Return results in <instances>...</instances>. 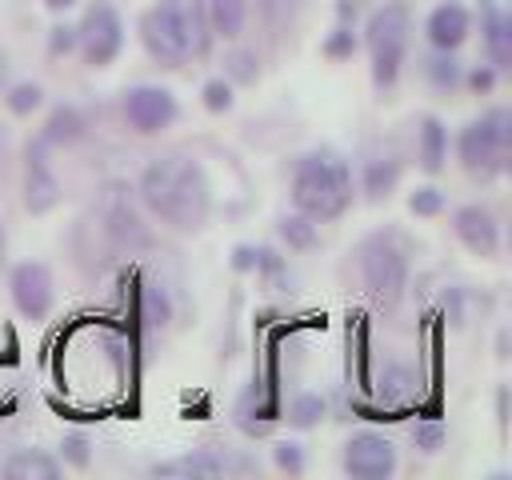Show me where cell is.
Masks as SVG:
<instances>
[{
  "label": "cell",
  "mask_w": 512,
  "mask_h": 480,
  "mask_svg": "<svg viewBox=\"0 0 512 480\" xmlns=\"http://www.w3.org/2000/svg\"><path fill=\"white\" fill-rule=\"evenodd\" d=\"M156 8L180 32L188 56H208V48H212V24H208L204 0H156Z\"/></svg>",
  "instance_id": "obj_13"
},
{
  "label": "cell",
  "mask_w": 512,
  "mask_h": 480,
  "mask_svg": "<svg viewBox=\"0 0 512 480\" xmlns=\"http://www.w3.org/2000/svg\"><path fill=\"white\" fill-rule=\"evenodd\" d=\"M496 76H500V72H496L492 64H476L472 72H464L460 84H468V92H476V96H488V92L496 88Z\"/></svg>",
  "instance_id": "obj_35"
},
{
  "label": "cell",
  "mask_w": 512,
  "mask_h": 480,
  "mask_svg": "<svg viewBox=\"0 0 512 480\" xmlns=\"http://www.w3.org/2000/svg\"><path fill=\"white\" fill-rule=\"evenodd\" d=\"M140 44H144V52L160 64V68H184L192 56H188V48H184V40H180V32L168 24V16L152 4L144 16H140Z\"/></svg>",
  "instance_id": "obj_11"
},
{
  "label": "cell",
  "mask_w": 512,
  "mask_h": 480,
  "mask_svg": "<svg viewBox=\"0 0 512 480\" xmlns=\"http://www.w3.org/2000/svg\"><path fill=\"white\" fill-rule=\"evenodd\" d=\"M8 288H12V304H16V312H20L24 320H44V316L52 312L56 292H52V272H48V264H40V260H20V264L12 268V276H8Z\"/></svg>",
  "instance_id": "obj_9"
},
{
  "label": "cell",
  "mask_w": 512,
  "mask_h": 480,
  "mask_svg": "<svg viewBox=\"0 0 512 480\" xmlns=\"http://www.w3.org/2000/svg\"><path fill=\"white\" fill-rule=\"evenodd\" d=\"M176 96L160 84H136L124 92V120L140 132V136H156L176 120Z\"/></svg>",
  "instance_id": "obj_8"
},
{
  "label": "cell",
  "mask_w": 512,
  "mask_h": 480,
  "mask_svg": "<svg viewBox=\"0 0 512 480\" xmlns=\"http://www.w3.org/2000/svg\"><path fill=\"white\" fill-rule=\"evenodd\" d=\"M272 460H276L280 472L300 476V472H304V444H296V440H276V444H272Z\"/></svg>",
  "instance_id": "obj_33"
},
{
  "label": "cell",
  "mask_w": 512,
  "mask_h": 480,
  "mask_svg": "<svg viewBox=\"0 0 512 480\" xmlns=\"http://www.w3.org/2000/svg\"><path fill=\"white\" fill-rule=\"evenodd\" d=\"M452 232H456V240H460L472 256L492 260V256L500 252V224H496L492 208H484V204H460V208L452 212Z\"/></svg>",
  "instance_id": "obj_10"
},
{
  "label": "cell",
  "mask_w": 512,
  "mask_h": 480,
  "mask_svg": "<svg viewBox=\"0 0 512 480\" xmlns=\"http://www.w3.org/2000/svg\"><path fill=\"white\" fill-rule=\"evenodd\" d=\"M508 152H512V112L504 104L468 120L456 136L460 168L480 184H492L496 176L508 172Z\"/></svg>",
  "instance_id": "obj_3"
},
{
  "label": "cell",
  "mask_w": 512,
  "mask_h": 480,
  "mask_svg": "<svg viewBox=\"0 0 512 480\" xmlns=\"http://www.w3.org/2000/svg\"><path fill=\"white\" fill-rule=\"evenodd\" d=\"M480 32H484V52L496 72L512 68V20L496 0H480Z\"/></svg>",
  "instance_id": "obj_15"
},
{
  "label": "cell",
  "mask_w": 512,
  "mask_h": 480,
  "mask_svg": "<svg viewBox=\"0 0 512 480\" xmlns=\"http://www.w3.org/2000/svg\"><path fill=\"white\" fill-rule=\"evenodd\" d=\"M80 136H84V116H80L72 104L52 108V116H48V124H44V132H40V140H44L48 148H56V144H76Z\"/></svg>",
  "instance_id": "obj_20"
},
{
  "label": "cell",
  "mask_w": 512,
  "mask_h": 480,
  "mask_svg": "<svg viewBox=\"0 0 512 480\" xmlns=\"http://www.w3.org/2000/svg\"><path fill=\"white\" fill-rule=\"evenodd\" d=\"M76 52V24H52L48 28V56H68Z\"/></svg>",
  "instance_id": "obj_34"
},
{
  "label": "cell",
  "mask_w": 512,
  "mask_h": 480,
  "mask_svg": "<svg viewBox=\"0 0 512 480\" xmlns=\"http://www.w3.org/2000/svg\"><path fill=\"white\" fill-rule=\"evenodd\" d=\"M256 272L264 276V280H280L284 276V260H280V252L276 248H256Z\"/></svg>",
  "instance_id": "obj_37"
},
{
  "label": "cell",
  "mask_w": 512,
  "mask_h": 480,
  "mask_svg": "<svg viewBox=\"0 0 512 480\" xmlns=\"http://www.w3.org/2000/svg\"><path fill=\"white\" fill-rule=\"evenodd\" d=\"M328 412V404H324V396L320 392H300L292 404H288V424L292 428H312V424H320V416Z\"/></svg>",
  "instance_id": "obj_26"
},
{
  "label": "cell",
  "mask_w": 512,
  "mask_h": 480,
  "mask_svg": "<svg viewBox=\"0 0 512 480\" xmlns=\"http://www.w3.org/2000/svg\"><path fill=\"white\" fill-rule=\"evenodd\" d=\"M408 212H412V216H440V212H444V192L432 188V184L408 192Z\"/></svg>",
  "instance_id": "obj_32"
},
{
  "label": "cell",
  "mask_w": 512,
  "mask_h": 480,
  "mask_svg": "<svg viewBox=\"0 0 512 480\" xmlns=\"http://www.w3.org/2000/svg\"><path fill=\"white\" fill-rule=\"evenodd\" d=\"M144 320L148 324H164L168 320V296L160 292V288H144Z\"/></svg>",
  "instance_id": "obj_36"
},
{
  "label": "cell",
  "mask_w": 512,
  "mask_h": 480,
  "mask_svg": "<svg viewBox=\"0 0 512 480\" xmlns=\"http://www.w3.org/2000/svg\"><path fill=\"white\" fill-rule=\"evenodd\" d=\"M200 100H204V108H208V112H228V108L236 104L232 84H228L224 76H212V80L200 88Z\"/></svg>",
  "instance_id": "obj_31"
},
{
  "label": "cell",
  "mask_w": 512,
  "mask_h": 480,
  "mask_svg": "<svg viewBox=\"0 0 512 480\" xmlns=\"http://www.w3.org/2000/svg\"><path fill=\"white\" fill-rule=\"evenodd\" d=\"M424 32H428V44H432V48L456 52V48L468 40V32H472V12H468L464 4H436V8L428 12Z\"/></svg>",
  "instance_id": "obj_16"
},
{
  "label": "cell",
  "mask_w": 512,
  "mask_h": 480,
  "mask_svg": "<svg viewBox=\"0 0 512 480\" xmlns=\"http://www.w3.org/2000/svg\"><path fill=\"white\" fill-rule=\"evenodd\" d=\"M424 76H428V84H432V88H440V92H452V88H460V80H464V68H460V60H456L452 52H440V48H432V56L424 60Z\"/></svg>",
  "instance_id": "obj_24"
},
{
  "label": "cell",
  "mask_w": 512,
  "mask_h": 480,
  "mask_svg": "<svg viewBox=\"0 0 512 480\" xmlns=\"http://www.w3.org/2000/svg\"><path fill=\"white\" fill-rule=\"evenodd\" d=\"M4 476H12V480H56L60 476V460H52L40 448H20V452L8 456Z\"/></svg>",
  "instance_id": "obj_19"
},
{
  "label": "cell",
  "mask_w": 512,
  "mask_h": 480,
  "mask_svg": "<svg viewBox=\"0 0 512 480\" xmlns=\"http://www.w3.org/2000/svg\"><path fill=\"white\" fill-rule=\"evenodd\" d=\"M416 160L428 176H436L448 160V128L440 124V116H424L420 120V136H416Z\"/></svg>",
  "instance_id": "obj_18"
},
{
  "label": "cell",
  "mask_w": 512,
  "mask_h": 480,
  "mask_svg": "<svg viewBox=\"0 0 512 480\" xmlns=\"http://www.w3.org/2000/svg\"><path fill=\"white\" fill-rule=\"evenodd\" d=\"M420 396V380L408 364H384L376 376V400L384 408H408Z\"/></svg>",
  "instance_id": "obj_17"
},
{
  "label": "cell",
  "mask_w": 512,
  "mask_h": 480,
  "mask_svg": "<svg viewBox=\"0 0 512 480\" xmlns=\"http://www.w3.org/2000/svg\"><path fill=\"white\" fill-rule=\"evenodd\" d=\"M396 180H400V160L396 156H372L368 164H364V196L368 200H384L392 188H396Z\"/></svg>",
  "instance_id": "obj_21"
},
{
  "label": "cell",
  "mask_w": 512,
  "mask_h": 480,
  "mask_svg": "<svg viewBox=\"0 0 512 480\" xmlns=\"http://www.w3.org/2000/svg\"><path fill=\"white\" fill-rule=\"evenodd\" d=\"M340 464L356 480H384L396 472V444L380 432H356V436H348Z\"/></svg>",
  "instance_id": "obj_7"
},
{
  "label": "cell",
  "mask_w": 512,
  "mask_h": 480,
  "mask_svg": "<svg viewBox=\"0 0 512 480\" xmlns=\"http://www.w3.org/2000/svg\"><path fill=\"white\" fill-rule=\"evenodd\" d=\"M356 48H360V40H356V32H352V24H336L332 32H328V40H324V56L328 60H352L356 56Z\"/></svg>",
  "instance_id": "obj_28"
},
{
  "label": "cell",
  "mask_w": 512,
  "mask_h": 480,
  "mask_svg": "<svg viewBox=\"0 0 512 480\" xmlns=\"http://www.w3.org/2000/svg\"><path fill=\"white\" fill-rule=\"evenodd\" d=\"M356 268L368 288V296L380 308H396L408 288V256L392 232H372L356 248Z\"/></svg>",
  "instance_id": "obj_5"
},
{
  "label": "cell",
  "mask_w": 512,
  "mask_h": 480,
  "mask_svg": "<svg viewBox=\"0 0 512 480\" xmlns=\"http://www.w3.org/2000/svg\"><path fill=\"white\" fill-rule=\"evenodd\" d=\"M208 8V24H212V36H224V40H236L244 32V0H204Z\"/></svg>",
  "instance_id": "obj_22"
},
{
  "label": "cell",
  "mask_w": 512,
  "mask_h": 480,
  "mask_svg": "<svg viewBox=\"0 0 512 480\" xmlns=\"http://www.w3.org/2000/svg\"><path fill=\"white\" fill-rule=\"evenodd\" d=\"M248 468H252L248 460L228 456V452H216V448H200V452H188V456L152 464L156 476H220V472H248Z\"/></svg>",
  "instance_id": "obj_14"
},
{
  "label": "cell",
  "mask_w": 512,
  "mask_h": 480,
  "mask_svg": "<svg viewBox=\"0 0 512 480\" xmlns=\"http://www.w3.org/2000/svg\"><path fill=\"white\" fill-rule=\"evenodd\" d=\"M232 268L236 272H256V244H236L232 248Z\"/></svg>",
  "instance_id": "obj_38"
},
{
  "label": "cell",
  "mask_w": 512,
  "mask_h": 480,
  "mask_svg": "<svg viewBox=\"0 0 512 480\" xmlns=\"http://www.w3.org/2000/svg\"><path fill=\"white\" fill-rule=\"evenodd\" d=\"M276 232L280 240L292 248V252H312L320 244V232H316V220H308L304 212H288L276 220Z\"/></svg>",
  "instance_id": "obj_23"
},
{
  "label": "cell",
  "mask_w": 512,
  "mask_h": 480,
  "mask_svg": "<svg viewBox=\"0 0 512 480\" xmlns=\"http://www.w3.org/2000/svg\"><path fill=\"white\" fill-rule=\"evenodd\" d=\"M288 192H292L296 212H304L316 224H328V220L344 216L348 204H352V168L332 148L304 152L292 168V188Z\"/></svg>",
  "instance_id": "obj_2"
},
{
  "label": "cell",
  "mask_w": 512,
  "mask_h": 480,
  "mask_svg": "<svg viewBox=\"0 0 512 480\" xmlns=\"http://www.w3.org/2000/svg\"><path fill=\"white\" fill-rule=\"evenodd\" d=\"M76 0H44V8H52V12H68Z\"/></svg>",
  "instance_id": "obj_39"
},
{
  "label": "cell",
  "mask_w": 512,
  "mask_h": 480,
  "mask_svg": "<svg viewBox=\"0 0 512 480\" xmlns=\"http://www.w3.org/2000/svg\"><path fill=\"white\" fill-rule=\"evenodd\" d=\"M4 104H8V112H12V116H32V112L44 104V88H40V84H32V80H20V84H12V88H8Z\"/></svg>",
  "instance_id": "obj_27"
},
{
  "label": "cell",
  "mask_w": 512,
  "mask_h": 480,
  "mask_svg": "<svg viewBox=\"0 0 512 480\" xmlns=\"http://www.w3.org/2000/svg\"><path fill=\"white\" fill-rule=\"evenodd\" d=\"M412 444H416L424 456L440 452V448H444V424H440L436 416H428V420H416V424H412Z\"/></svg>",
  "instance_id": "obj_29"
},
{
  "label": "cell",
  "mask_w": 512,
  "mask_h": 480,
  "mask_svg": "<svg viewBox=\"0 0 512 480\" xmlns=\"http://www.w3.org/2000/svg\"><path fill=\"white\" fill-rule=\"evenodd\" d=\"M60 460L72 464V468H88L92 464V440L84 432H68L60 440Z\"/></svg>",
  "instance_id": "obj_30"
},
{
  "label": "cell",
  "mask_w": 512,
  "mask_h": 480,
  "mask_svg": "<svg viewBox=\"0 0 512 480\" xmlns=\"http://www.w3.org/2000/svg\"><path fill=\"white\" fill-rule=\"evenodd\" d=\"M140 200L144 208L172 224L176 232H196L204 228L208 212H212V184L208 172L192 160V156H156L144 172H140Z\"/></svg>",
  "instance_id": "obj_1"
},
{
  "label": "cell",
  "mask_w": 512,
  "mask_h": 480,
  "mask_svg": "<svg viewBox=\"0 0 512 480\" xmlns=\"http://www.w3.org/2000/svg\"><path fill=\"white\" fill-rule=\"evenodd\" d=\"M412 44V8L404 0H384L364 20V48L372 60V84L388 92L400 80V64Z\"/></svg>",
  "instance_id": "obj_4"
},
{
  "label": "cell",
  "mask_w": 512,
  "mask_h": 480,
  "mask_svg": "<svg viewBox=\"0 0 512 480\" xmlns=\"http://www.w3.org/2000/svg\"><path fill=\"white\" fill-rule=\"evenodd\" d=\"M56 200H60V180L48 168V144L36 136L28 144V164H24V208L32 216H40V212L56 208Z\"/></svg>",
  "instance_id": "obj_12"
},
{
  "label": "cell",
  "mask_w": 512,
  "mask_h": 480,
  "mask_svg": "<svg viewBox=\"0 0 512 480\" xmlns=\"http://www.w3.org/2000/svg\"><path fill=\"white\" fill-rule=\"evenodd\" d=\"M224 80L236 88H244V84H256L260 80V56L252 52V48H232V52H224Z\"/></svg>",
  "instance_id": "obj_25"
},
{
  "label": "cell",
  "mask_w": 512,
  "mask_h": 480,
  "mask_svg": "<svg viewBox=\"0 0 512 480\" xmlns=\"http://www.w3.org/2000/svg\"><path fill=\"white\" fill-rule=\"evenodd\" d=\"M76 48L88 68H108L124 48V20L108 0H92L76 24Z\"/></svg>",
  "instance_id": "obj_6"
}]
</instances>
